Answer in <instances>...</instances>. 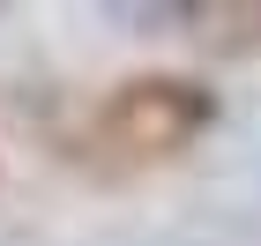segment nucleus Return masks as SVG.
<instances>
[{
	"label": "nucleus",
	"instance_id": "1",
	"mask_svg": "<svg viewBox=\"0 0 261 246\" xmlns=\"http://www.w3.org/2000/svg\"><path fill=\"white\" fill-rule=\"evenodd\" d=\"M209 120H217V97L194 75H127L90 104L82 157L112 164V172H142V164H164L179 149H194L209 134Z\"/></svg>",
	"mask_w": 261,
	"mask_h": 246
}]
</instances>
